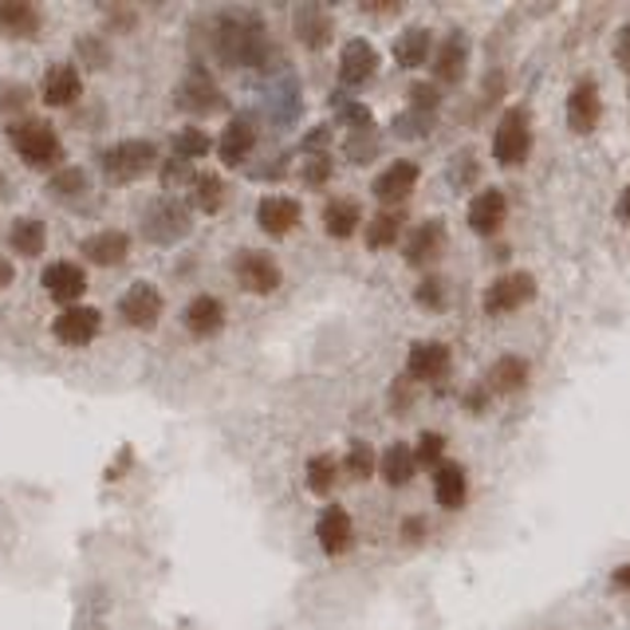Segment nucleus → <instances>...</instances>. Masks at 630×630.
I'll return each instance as SVG.
<instances>
[{
  "label": "nucleus",
  "instance_id": "obj_1",
  "mask_svg": "<svg viewBox=\"0 0 630 630\" xmlns=\"http://www.w3.org/2000/svg\"><path fill=\"white\" fill-rule=\"evenodd\" d=\"M213 52L225 67H256L268 59L264 20L248 9H229L213 24Z\"/></svg>",
  "mask_w": 630,
  "mask_h": 630
},
{
  "label": "nucleus",
  "instance_id": "obj_2",
  "mask_svg": "<svg viewBox=\"0 0 630 630\" xmlns=\"http://www.w3.org/2000/svg\"><path fill=\"white\" fill-rule=\"evenodd\" d=\"M9 142H12V151L24 158V166L47 169V174L64 169V158H67L64 142H59V134L52 131L44 119H16V123H9Z\"/></svg>",
  "mask_w": 630,
  "mask_h": 630
},
{
  "label": "nucleus",
  "instance_id": "obj_3",
  "mask_svg": "<svg viewBox=\"0 0 630 630\" xmlns=\"http://www.w3.org/2000/svg\"><path fill=\"white\" fill-rule=\"evenodd\" d=\"M103 174L111 181H139L142 174H151L158 166V146L146 139H123L103 151Z\"/></svg>",
  "mask_w": 630,
  "mask_h": 630
},
{
  "label": "nucleus",
  "instance_id": "obj_4",
  "mask_svg": "<svg viewBox=\"0 0 630 630\" xmlns=\"http://www.w3.org/2000/svg\"><path fill=\"white\" fill-rule=\"evenodd\" d=\"M189 229H194V209L178 198L154 201L142 217V236L154 245H178L181 236H189Z\"/></svg>",
  "mask_w": 630,
  "mask_h": 630
},
{
  "label": "nucleus",
  "instance_id": "obj_5",
  "mask_svg": "<svg viewBox=\"0 0 630 630\" xmlns=\"http://www.w3.org/2000/svg\"><path fill=\"white\" fill-rule=\"evenodd\" d=\"M532 154V126H528V111L512 107V111L500 114L497 131H493V158L497 166H520V162Z\"/></svg>",
  "mask_w": 630,
  "mask_h": 630
},
{
  "label": "nucleus",
  "instance_id": "obj_6",
  "mask_svg": "<svg viewBox=\"0 0 630 630\" xmlns=\"http://www.w3.org/2000/svg\"><path fill=\"white\" fill-rule=\"evenodd\" d=\"M537 296V276L528 273H505L485 288V316H512Z\"/></svg>",
  "mask_w": 630,
  "mask_h": 630
},
{
  "label": "nucleus",
  "instance_id": "obj_7",
  "mask_svg": "<svg viewBox=\"0 0 630 630\" xmlns=\"http://www.w3.org/2000/svg\"><path fill=\"white\" fill-rule=\"evenodd\" d=\"M233 276L236 284L253 296H268L280 288V264L268 253H256V248H245V253L233 261Z\"/></svg>",
  "mask_w": 630,
  "mask_h": 630
},
{
  "label": "nucleus",
  "instance_id": "obj_8",
  "mask_svg": "<svg viewBox=\"0 0 630 630\" xmlns=\"http://www.w3.org/2000/svg\"><path fill=\"white\" fill-rule=\"evenodd\" d=\"M162 311H166V300H162L158 288H154V284H146V280L131 284V288L123 292V300H119V316H123V320L131 323V328H139V331L158 328Z\"/></svg>",
  "mask_w": 630,
  "mask_h": 630
},
{
  "label": "nucleus",
  "instance_id": "obj_9",
  "mask_svg": "<svg viewBox=\"0 0 630 630\" xmlns=\"http://www.w3.org/2000/svg\"><path fill=\"white\" fill-rule=\"evenodd\" d=\"M99 331H103L99 308H79V303L64 308L56 316V323H52V335H56L64 347H91Z\"/></svg>",
  "mask_w": 630,
  "mask_h": 630
},
{
  "label": "nucleus",
  "instance_id": "obj_10",
  "mask_svg": "<svg viewBox=\"0 0 630 630\" xmlns=\"http://www.w3.org/2000/svg\"><path fill=\"white\" fill-rule=\"evenodd\" d=\"M174 103L189 114H209L225 107V95H221V87L213 84V76H209L206 67H194L178 84V91H174Z\"/></svg>",
  "mask_w": 630,
  "mask_h": 630
},
{
  "label": "nucleus",
  "instance_id": "obj_11",
  "mask_svg": "<svg viewBox=\"0 0 630 630\" xmlns=\"http://www.w3.org/2000/svg\"><path fill=\"white\" fill-rule=\"evenodd\" d=\"M450 367H453V355L438 339H422V343H415L410 355H406V378H410V383H442V378L450 375Z\"/></svg>",
  "mask_w": 630,
  "mask_h": 630
},
{
  "label": "nucleus",
  "instance_id": "obj_12",
  "mask_svg": "<svg viewBox=\"0 0 630 630\" xmlns=\"http://www.w3.org/2000/svg\"><path fill=\"white\" fill-rule=\"evenodd\" d=\"M40 284H44V292L52 296V300L71 308V303L87 292V273H84V264L76 261H52L44 273H40Z\"/></svg>",
  "mask_w": 630,
  "mask_h": 630
},
{
  "label": "nucleus",
  "instance_id": "obj_13",
  "mask_svg": "<svg viewBox=\"0 0 630 630\" xmlns=\"http://www.w3.org/2000/svg\"><path fill=\"white\" fill-rule=\"evenodd\" d=\"M603 119V95L595 79H579L567 95V126L575 134H592Z\"/></svg>",
  "mask_w": 630,
  "mask_h": 630
},
{
  "label": "nucleus",
  "instance_id": "obj_14",
  "mask_svg": "<svg viewBox=\"0 0 630 630\" xmlns=\"http://www.w3.org/2000/svg\"><path fill=\"white\" fill-rule=\"evenodd\" d=\"M316 540L328 555H343L355 544V520L343 505H328L316 520Z\"/></svg>",
  "mask_w": 630,
  "mask_h": 630
},
{
  "label": "nucleus",
  "instance_id": "obj_15",
  "mask_svg": "<svg viewBox=\"0 0 630 630\" xmlns=\"http://www.w3.org/2000/svg\"><path fill=\"white\" fill-rule=\"evenodd\" d=\"M418 178H422V169L415 166V162H390V166L383 169L375 178V186H371V194H375L383 206H402L410 194H415Z\"/></svg>",
  "mask_w": 630,
  "mask_h": 630
},
{
  "label": "nucleus",
  "instance_id": "obj_16",
  "mask_svg": "<svg viewBox=\"0 0 630 630\" xmlns=\"http://www.w3.org/2000/svg\"><path fill=\"white\" fill-rule=\"evenodd\" d=\"M445 241H450V233H445V221H438V217L422 221L415 233L406 236V264H415V268L433 264L438 256L445 253Z\"/></svg>",
  "mask_w": 630,
  "mask_h": 630
},
{
  "label": "nucleus",
  "instance_id": "obj_17",
  "mask_svg": "<svg viewBox=\"0 0 630 630\" xmlns=\"http://www.w3.org/2000/svg\"><path fill=\"white\" fill-rule=\"evenodd\" d=\"M300 217H303L300 201L284 198V194H268V198H261V206H256V225L268 236H288L300 225Z\"/></svg>",
  "mask_w": 630,
  "mask_h": 630
},
{
  "label": "nucleus",
  "instance_id": "obj_18",
  "mask_svg": "<svg viewBox=\"0 0 630 630\" xmlns=\"http://www.w3.org/2000/svg\"><path fill=\"white\" fill-rule=\"evenodd\" d=\"M465 221H469V229L477 236H493L500 233V225L508 221V201L500 189H480L477 198L469 201V209H465Z\"/></svg>",
  "mask_w": 630,
  "mask_h": 630
},
{
  "label": "nucleus",
  "instance_id": "obj_19",
  "mask_svg": "<svg viewBox=\"0 0 630 630\" xmlns=\"http://www.w3.org/2000/svg\"><path fill=\"white\" fill-rule=\"evenodd\" d=\"M181 323H186V331L194 339H213L217 331L225 328V303L209 292L194 296V300L186 303V311H181Z\"/></svg>",
  "mask_w": 630,
  "mask_h": 630
},
{
  "label": "nucleus",
  "instance_id": "obj_20",
  "mask_svg": "<svg viewBox=\"0 0 630 630\" xmlns=\"http://www.w3.org/2000/svg\"><path fill=\"white\" fill-rule=\"evenodd\" d=\"M84 91V76H79L76 64H52L44 71V84H40V99L47 107H71Z\"/></svg>",
  "mask_w": 630,
  "mask_h": 630
},
{
  "label": "nucleus",
  "instance_id": "obj_21",
  "mask_svg": "<svg viewBox=\"0 0 630 630\" xmlns=\"http://www.w3.org/2000/svg\"><path fill=\"white\" fill-rule=\"evenodd\" d=\"M79 253H84V261L99 264V268H119L131 256V236L123 229H103V233L87 236L84 245H79Z\"/></svg>",
  "mask_w": 630,
  "mask_h": 630
},
{
  "label": "nucleus",
  "instance_id": "obj_22",
  "mask_svg": "<svg viewBox=\"0 0 630 630\" xmlns=\"http://www.w3.org/2000/svg\"><path fill=\"white\" fill-rule=\"evenodd\" d=\"M375 71H378L375 44H367V40H347L343 52H339V79L347 87H358V84H367Z\"/></svg>",
  "mask_w": 630,
  "mask_h": 630
},
{
  "label": "nucleus",
  "instance_id": "obj_23",
  "mask_svg": "<svg viewBox=\"0 0 630 630\" xmlns=\"http://www.w3.org/2000/svg\"><path fill=\"white\" fill-rule=\"evenodd\" d=\"M433 497H438V505H442L445 512H457V508L465 505V497H469V477H465L462 465L442 462L433 469Z\"/></svg>",
  "mask_w": 630,
  "mask_h": 630
},
{
  "label": "nucleus",
  "instance_id": "obj_24",
  "mask_svg": "<svg viewBox=\"0 0 630 630\" xmlns=\"http://www.w3.org/2000/svg\"><path fill=\"white\" fill-rule=\"evenodd\" d=\"M256 146V126L248 119H229V126L217 139V158L225 166H241Z\"/></svg>",
  "mask_w": 630,
  "mask_h": 630
},
{
  "label": "nucleus",
  "instance_id": "obj_25",
  "mask_svg": "<svg viewBox=\"0 0 630 630\" xmlns=\"http://www.w3.org/2000/svg\"><path fill=\"white\" fill-rule=\"evenodd\" d=\"M528 378H532V371H528L524 358L500 355L489 367V375H485V390H489V395H517V390L528 386Z\"/></svg>",
  "mask_w": 630,
  "mask_h": 630
},
{
  "label": "nucleus",
  "instance_id": "obj_26",
  "mask_svg": "<svg viewBox=\"0 0 630 630\" xmlns=\"http://www.w3.org/2000/svg\"><path fill=\"white\" fill-rule=\"evenodd\" d=\"M465 64H469V47H465L462 32H453L433 56V76H438V84H462Z\"/></svg>",
  "mask_w": 630,
  "mask_h": 630
},
{
  "label": "nucleus",
  "instance_id": "obj_27",
  "mask_svg": "<svg viewBox=\"0 0 630 630\" xmlns=\"http://www.w3.org/2000/svg\"><path fill=\"white\" fill-rule=\"evenodd\" d=\"M358 225H363V209H358V201L331 198L328 206H323V233L335 236V241H347V236H355Z\"/></svg>",
  "mask_w": 630,
  "mask_h": 630
},
{
  "label": "nucleus",
  "instance_id": "obj_28",
  "mask_svg": "<svg viewBox=\"0 0 630 630\" xmlns=\"http://www.w3.org/2000/svg\"><path fill=\"white\" fill-rule=\"evenodd\" d=\"M0 32L4 36H40V9L29 0H0Z\"/></svg>",
  "mask_w": 630,
  "mask_h": 630
},
{
  "label": "nucleus",
  "instance_id": "obj_29",
  "mask_svg": "<svg viewBox=\"0 0 630 630\" xmlns=\"http://www.w3.org/2000/svg\"><path fill=\"white\" fill-rule=\"evenodd\" d=\"M378 473H383V480L390 485V489H402V485H410L418 473V462H415V450L406 442H395L390 450L378 457Z\"/></svg>",
  "mask_w": 630,
  "mask_h": 630
},
{
  "label": "nucleus",
  "instance_id": "obj_30",
  "mask_svg": "<svg viewBox=\"0 0 630 630\" xmlns=\"http://www.w3.org/2000/svg\"><path fill=\"white\" fill-rule=\"evenodd\" d=\"M47 245V229L40 217H16L9 229V248L20 256H29V261H36L40 253H44Z\"/></svg>",
  "mask_w": 630,
  "mask_h": 630
},
{
  "label": "nucleus",
  "instance_id": "obj_31",
  "mask_svg": "<svg viewBox=\"0 0 630 630\" xmlns=\"http://www.w3.org/2000/svg\"><path fill=\"white\" fill-rule=\"evenodd\" d=\"M430 29H422V24H415V29H406L402 36L395 40V64L398 67H422L425 59H430Z\"/></svg>",
  "mask_w": 630,
  "mask_h": 630
},
{
  "label": "nucleus",
  "instance_id": "obj_32",
  "mask_svg": "<svg viewBox=\"0 0 630 630\" xmlns=\"http://www.w3.org/2000/svg\"><path fill=\"white\" fill-rule=\"evenodd\" d=\"M331 32H335V24H331L328 12L316 9V4L296 12V36H300L308 47H323L331 40Z\"/></svg>",
  "mask_w": 630,
  "mask_h": 630
},
{
  "label": "nucleus",
  "instance_id": "obj_33",
  "mask_svg": "<svg viewBox=\"0 0 630 630\" xmlns=\"http://www.w3.org/2000/svg\"><path fill=\"white\" fill-rule=\"evenodd\" d=\"M87 189H91V181H87V174L79 166H64L47 178V198L56 201H84Z\"/></svg>",
  "mask_w": 630,
  "mask_h": 630
},
{
  "label": "nucleus",
  "instance_id": "obj_34",
  "mask_svg": "<svg viewBox=\"0 0 630 630\" xmlns=\"http://www.w3.org/2000/svg\"><path fill=\"white\" fill-rule=\"evenodd\" d=\"M339 473H343V465L335 462V453H316L308 462V469H303V480H308V489L316 493V497H328V493L335 489Z\"/></svg>",
  "mask_w": 630,
  "mask_h": 630
},
{
  "label": "nucleus",
  "instance_id": "obj_35",
  "mask_svg": "<svg viewBox=\"0 0 630 630\" xmlns=\"http://www.w3.org/2000/svg\"><path fill=\"white\" fill-rule=\"evenodd\" d=\"M402 225L406 217L398 213V209H383V213H375L367 221V245L371 248H390L398 245V236H402Z\"/></svg>",
  "mask_w": 630,
  "mask_h": 630
},
{
  "label": "nucleus",
  "instance_id": "obj_36",
  "mask_svg": "<svg viewBox=\"0 0 630 630\" xmlns=\"http://www.w3.org/2000/svg\"><path fill=\"white\" fill-rule=\"evenodd\" d=\"M221 206H225V181L217 178V174H198L194 178V209L217 213Z\"/></svg>",
  "mask_w": 630,
  "mask_h": 630
},
{
  "label": "nucleus",
  "instance_id": "obj_37",
  "mask_svg": "<svg viewBox=\"0 0 630 630\" xmlns=\"http://www.w3.org/2000/svg\"><path fill=\"white\" fill-rule=\"evenodd\" d=\"M209 146H213V142H209V134L198 131V126H181V131L174 134V158H181V162L206 158Z\"/></svg>",
  "mask_w": 630,
  "mask_h": 630
},
{
  "label": "nucleus",
  "instance_id": "obj_38",
  "mask_svg": "<svg viewBox=\"0 0 630 630\" xmlns=\"http://www.w3.org/2000/svg\"><path fill=\"white\" fill-rule=\"evenodd\" d=\"M343 473L347 477H355V480H367L371 473L378 469V457H375V450H371L367 442H351V450H347V457H343Z\"/></svg>",
  "mask_w": 630,
  "mask_h": 630
},
{
  "label": "nucleus",
  "instance_id": "obj_39",
  "mask_svg": "<svg viewBox=\"0 0 630 630\" xmlns=\"http://www.w3.org/2000/svg\"><path fill=\"white\" fill-rule=\"evenodd\" d=\"M442 457H445V438L442 433H433V430H425L422 438H418V445H415V462L418 465H442Z\"/></svg>",
  "mask_w": 630,
  "mask_h": 630
},
{
  "label": "nucleus",
  "instance_id": "obj_40",
  "mask_svg": "<svg viewBox=\"0 0 630 630\" xmlns=\"http://www.w3.org/2000/svg\"><path fill=\"white\" fill-rule=\"evenodd\" d=\"M194 162H181V158H166V166H162V186L166 189H178V186H194Z\"/></svg>",
  "mask_w": 630,
  "mask_h": 630
},
{
  "label": "nucleus",
  "instance_id": "obj_41",
  "mask_svg": "<svg viewBox=\"0 0 630 630\" xmlns=\"http://www.w3.org/2000/svg\"><path fill=\"white\" fill-rule=\"evenodd\" d=\"M418 303H422V308H442L445 303V280H438V276H425L422 284H418Z\"/></svg>",
  "mask_w": 630,
  "mask_h": 630
},
{
  "label": "nucleus",
  "instance_id": "obj_42",
  "mask_svg": "<svg viewBox=\"0 0 630 630\" xmlns=\"http://www.w3.org/2000/svg\"><path fill=\"white\" fill-rule=\"evenodd\" d=\"M303 181H308V186H323V181L331 178V158L328 154H311V158H303Z\"/></svg>",
  "mask_w": 630,
  "mask_h": 630
},
{
  "label": "nucleus",
  "instance_id": "obj_43",
  "mask_svg": "<svg viewBox=\"0 0 630 630\" xmlns=\"http://www.w3.org/2000/svg\"><path fill=\"white\" fill-rule=\"evenodd\" d=\"M442 103V95H438V87L433 84H415L410 87V107H415L418 114H433V107Z\"/></svg>",
  "mask_w": 630,
  "mask_h": 630
},
{
  "label": "nucleus",
  "instance_id": "obj_44",
  "mask_svg": "<svg viewBox=\"0 0 630 630\" xmlns=\"http://www.w3.org/2000/svg\"><path fill=\"white\" fill-rule=\"evenodd\" d=\"M615 59H619V67L630 76V24H622L619 29V40H615Z\"/></svg>",
  "mask_w": 630,
  "mask_h": 630
},
{
  "label": "nucleus",
  "instance_id": "obj_45",
  "mask_svg": "<svg viewBox=\"0 0 630 630\" xmlns=\"http://www.w3.org/2000/svg\"><path fill=\"white\" fill-rule=\"evenodd\" d=\"M422 537H425V520L422 517L402 520V540H406V544H422Z\"/></svg>",
  "mask_w": 630,
  "mask_h": 630
},
{
  "label": "nucleus",
  "instance_id": "obj_46",
  "mask_svg": "<svg viewBox=\"0 0 630 630\" xmlns=\"http://www.w3.org/2000/svg\"><path fill=\"white\" fill-rule=\"evenodd\" d=\"M29 87H24V84H20V87H4V99H0V107H4V111H9V107H24V103H29Z\"/></svg>",
  "mask_w": 630,
  "mask_h": 630
},
{
  "label": "nucleus",
  "instance_id": "obj_47",
  "mask_svg": "<svg viewBox=\"0 0 630 630\" xmlns=\"http://www.w3.org/2000/svg\"><path fill=\"white\" fill-rule=\"evenodd\" d=\"M79 56H91V59H95L91 67H103V64H107L103 44H95V40H79Z\"/></svg>",
  "mask_w": 630,
  "mask_h": 630
},
{
  "label": "nucleus",
  "instance_id": "obj_48",
  "mask_svg": "<svg viewBox=\"0 0 630 630\" xmlns=\"http://www.w3.org/2000/svg\"><path fill=\"white\" fill-rule=\"evenodd\" d=\"M485 402H489V390H485V386L465 395V410H469V415H480V410H485Z\"/></svg>",
  "mask_w": 630,
  "mask_h": 630
},
{
  "label": "nucleus",
  "instance_id": "obj_49",
  "mask_svg": "<svg viewBox=\"0 0 630 630\" xmlns=\"http://www.w3.org/2000/svg\"><path fill=\"white\" fill-rule=\"evenodd\" d=\"M611 584L619 587V592H630V560H627V564L615 567V572H611Z\"/></svg>",
  "mask_w": 630,
  "mask_h": 630
},
{
  "label": "nucleus",
  "instance_id": "obj_50",
  "mask_svg": "<svg viewBox=\"0 0 630 630\" xmlns=\"http://www.w3.org/2000/svg\"><path fill=\"white\" fill-rule=\"evenodd\" d=\"M615 213H619V221L622 225L630 229V181H627V189H622V198H619V209H615Z\"/></svg>",
  "mask_w": 630,
  "mask_h": 630
},
{
  "label": "nucleus",
  "instance_id": "obj_51",
  "mask_svg": "<svg viewBox=\"0 0 630 630\" xmlns=\"http://www.w3.org/2000/svg\"><path fill=\"white\" fill-rule=\"evenodd\" d=\"M12 280H16V268H12V261H4V256H0V292H4Z\"/></svg>",
  "mask_w": 630,
  "mask_h": 630
}]
</instances>
